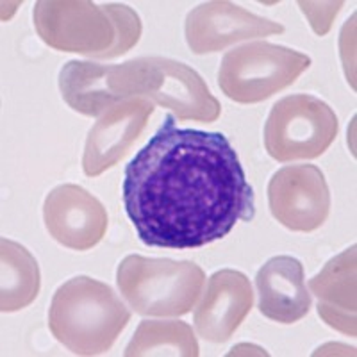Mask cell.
I'll return each instance as SVG.
<instances>
[{"instance_id":"cell-1","label":"cell","mask_w":357,"mask_h":357,"mask_svg":"<svg viewBox=\"0 0 357 357\" xmlns=\"http://www.w3.org/2000/svg\"><path fill=\"white\" fill-rule=\"evenodd\" d=\"M126 213L146 247L199 248L256 216V197L222 132L181 129L168 113L126 167Z\"/></svg>"},{"instance_id":"cell-2","label":"cell","mask_w":357,"mask_h":357,"mask_svg":"<svg viewBox=\"0 0 357 357\" xmlns=\"http://www.w3.org/2000/svg\"><path fill=\"white\" fill-rule=\"evenodd\" d=\"M130 311L111 286L79 275L57 288L49 309V329L75 356H98L114 345Z\"/></svg>"},{"instance_id":"cell-3","label":"cell","mask_w":357,"mask_h":357,"mask_svg":"<svg viewBox=\"0 0 357 357\" xmlns=\"http://www.w3.org/2000/svg\"><path fill=\"white\" fill-rule=\"evenodd\" d=\"M116 284L142 317H184L202 295L206 273L193 261L132 254L118 264Z\"/></svg>"},{"instance_id":"cell-4","label":"cell","mask_w":357,"mask_h":357,"mask_svg":"<svg viewBox=\"0 0 357 357\" xmlns=\"http://www.w3.org/2000/svg\"><path fill=\"white\" fill-rule=\"evenodd\" d=\"M311 66V57L282 45L252 41L229 50L218 70L225 97L256 104L291 86Z\"/></svg>"},{"instance_id":"cell-5","label":"cell","mask_w":357,"mask_h":357,"mask_svg":"<svg viewBox=\"0 0 357 357\" xmlns=\"http://www.w3.org/2000/svg\"><path fill=\"white\" fill-rule=\"evenodd\" d=\"M340 123L333 107L307 93L288 95L264 123V149L279 162L317 159L336 139Z\"/></svg>"},{"instance_id":"cell-6","label":"cell","mask_w":357,"mask_h":357,"mask_svg":"<svg viewBox=\"0 0 357 357\" xmlns=\"http://www.w3.org/2000/svg\"><path fill=\"white\" fill-rule=\"evenodd\" d=\"M59 89L73 111L84 116H102L120 102L149 97L151 68L146 57L122 65L68 61L59 72Z\"/></svg>"},{"instance_id":"cell-7","label":"cell","mask_w":357,"mask_h":357,"mask_svg":"<svg viewBox=\"0 0 357 357\" xmlns=\"http://www.w3.org/2000/svg\"><path fill=\"white\" fill-rule=\"evenodd\" d=\"M33 20L38 36L59 52L100 59L116 41L111 18L88 0H40Z\"/></svg>"},{"instance_id":"cell-8","label":"cell","mask_w":357,"mask_h":357,"mask_svg":"<svg viewBox=\"0 0 357 357\" xmlns=\"http://www.w3.org/2000/svg\"><path fill=\"white\" fill-rule=\"evenodd\" d=\"M268 204L273 218L289 231H317L331 213V191L324 172L314 165L280 168L268 184Z\"/></svg>"},{"instance_id":"cell-9","label":"cell","mask_w":357,"mask_h":357,"mask_svg":"<svg viewBox=\"0 0 357 357\" xmlns=\"http://www.w3.org/2000/svg\"><path fill=\"white\" fill-rule=\"evenodd\" d=\"M284 33V25L232 2L213 0L191 9L184 24L188 47L197 56L220 52L240 41Z\"/></svg>"},{"instance_id":"cell-10","label":"cell","mask_w":357,"mask_h":357,"mask_svg":"<svg viewBox=\"0 0 357 357\" xmlns=\"http://www.w3.org/2000/svg\"><path fill=\"white\" fill-rule=\"evenodd\" d=\"M154 113V102L134 97L111 107L98 116L88 132L82 155V170L88 177H97L122 161L145 130Z\"/></svg>"},{"instance_id":"cell-11","label":"cell","mask_w":357,"mask_h":357,"mask_svg":"<svg viewBox=\"0 0 357 357\" xmlns=\"http://www.w3.org/2000/svg\"><path fill=\"white\" fill-rule=\"evenodd\" d=\"M45 227L57 243L72 250H89L107 231V211L100 200L77 184H61L43 204Z\"/></svg>"},{"instance_id":"cell-12","label":"cell","mask_w":357,"mask_h":357,"mask_svg":"<svg viewBox=\"0 0 357 357\" xmlns=\"http://www.w3.org/2000/svg\"><path fill=\"white\" fill-rule=\"evenodd\" d=\"M254 304L250 280L238 270H218L207 280L202 301L195 307L193 321L199 336L211 343L231 340Z\"/></svg>"},{"instance_id":"cell-13","label":"cell","mask_w":357,"mask_h":357,"mask_svg":"<svg viewBox=\"0 0 357 357\" xmlns=\"http://www.w3.org/2000/svg\"><path fill=\"white\" fill-rule=\"evenodd\" d=\"M259 311L268 320L295 324L311 311V293L305 288L304 266L291 256L268 259L256 275Z\"/></svg>"},{"instance_id":"cell-14","label":"cell","mask_w":357,"mask_h":357,"mask_svg":"<svg viewBox=\"0 0 357 357\" xmlns=\"http://www.w3.org/2000/svg\"><path fill=\"white\" fill-rule=\"evenodd\" d=\"M318 314L345 336L356 337V245L337 254L309 280Z\"/></svg>"},{"instance_id":"cell-15","label":"cell","mask_w":357,"mask_h":357,"mask_svg":"<svg viewBox=\"0 0 357 357\" xmlns=\"http://www.w3.org/2000/svg\"><path fill=\"white\" fill-rule=\"evenodd\" d=\"M40 266L24 245L8 238L0 241V309L15 312L36 301Z\"/></svg>"},{"instance_id":"cell-16","label":"cell","mask_w":357,"mask_h":357,"mask_svg":"<svg viewBox=\"0 0 357 357\" xmlns=\"http://www.w3.org/2000/svg\"><path fill=\"white\" fill-rule=\"evenodd\" d=\"M123 354L127 357H197L200 349L193 329L186 321L145 320L139 324Z\"/></svg>"},{"instance_id":"cell-17","label":"cell","mask_w":357,"mask_h":357,"mask_svg":"<svg viewBox=\"0 0 357 357\" xmlns=\"http://www.w3.org/2000/svg\"><path fill=\"white\" fill-rule=\"evenodd\" d=\"M102 9L106 11L116 29V41L100 59H114V57L129 52L134 45L138 43L139 36H142V20H139L138 13L126 4H104Z\"/></svg>"},{"instance_id":"cell-18","label":"cell","mask_w":357,"mask_h":357,"mask_svg":"<svg viewBox=\"0 0 357 357\" xmlns=\"http://www.w3.org/2000/svg\"><path fill=\"white\" fill-rule=\"evenodd\" d=\"M298 6L309 18V24L314 29V33L324 36L333 25V18L340 13L343 2H324V4L321 2H301Z\"/></svg>"}]
</instances>
